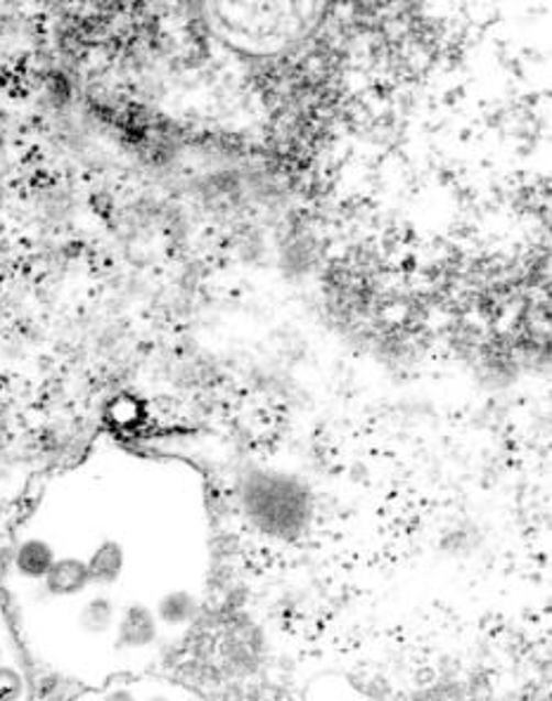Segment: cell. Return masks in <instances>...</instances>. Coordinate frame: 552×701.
Here are the masks:
<instances>
[{"instance_id":"6da1fadb","label":"cell","mask_w":552,"mask_h":701,"mask_svg":"<svg viewBox=\"0 0 552 701\" xmlns=\"http://www.w3.org/2000/svg\"><path fill=\"white\" fill-rule=\"evenodd\" d=\"M217 48L247 62L297 53L323 22L325 0H188Z\"/></svg>"},{"instance_id":"7a4b0ae2","label":"cell","mask_w":552,"mask_h":701,"mask_svg":"<svg viewBox=\"0 0 552 701\" xmlns=\"http://www.w3.org/2000/svg\"><path fill=\"white\" fill-rule=\"evenodd\" d=\"M240 503L256 532L275 540L299 538L313 514L309 486L295 474L266 467H256L242 477Z\"/></svg>"},{"instance_id":"3957f363","label":"cell","mask_w":552,"mask_h":701,"mask_svg":"<svg viewBox=\"0 0 552 701\" xmlns=\"http://www.w3.org/2000/svg\"><path fill=\"white\" fill-rule=\"evenodd\" d=\"M159 621L152 606L143 602H131L114 623V645L119 649H147L159 640Z\"/></svg>"},{"instance_id":"277c9868","label":"cell","mask_w":552,"mask_h":701,"mask_svg":"<svg viewBox=\"0 0 552 701\" xmlns=\"http://www.w3.org/2000/svg\"><path fill=\"white\" fill-rule=\"evenodd\" d=\"M43 593L55 600H69L79 598L90 588V573L86 559L81 557H57L51 571L45 573V579L41 581Z\"/></svg>"},{"instance_id":"5b68a950","label":"cell","mask_w":552,"mask_h":701,"mask_svg":"<svg viewBox=\"0 0 552 701\" xmlns=\"http://www.w3.org/2000/svg\"><path fill=\"white\" fill-rule=\"evenodd\" d=\"M57 552L45 538H24L12 555V567L24 581L41 583L55 565Z\"/></svg>"},{"instance_id":"8992f818","label":"cell","mask_w":552,"mask_h":701,"mask_svg":"<svg viewBox=\"0 0 552 701\" xmlns=\"http://www.w3.org/2000/svg\"><path fill=\"white\" fill-rule=\"evenodd\" d=\"M86 565H88V573H90V585L110 588V585L119 583L121 573H124V569H126L124 545L114 538H104L98 548L90 552Z\"/></svg>"},{"instance_id":"52a82bcc","label":"cell","mask_w":552,"mask_h":701,"mask_svg":"<svg viewBox=\"0 0 552 701\" xmlns=\"http://www.w3.org/2000/svg\"><path fill=\"white\" fill-rule=\"evenodd\" d=\"M119 610L117 602L110 595H93L84 602V606L79 610V616H76V626L84 635L90 637H100L114 631Z\"/></svg>"},{"instance_id":"ba28073f","label":"cell","mask_w":552,"mask_h":701,"mask_svg":"<svg viewBox=\"0 0 552 701\" xmlns=\"http://www.w3.org/2000/svg\"><path fill=\"white\" fill-rule=\"evenodd\" d=\"M159 626L183 628L192 623L199 614V600L190 590H168L155 606Z\"/></svg>"},{"instance_id":"9c48e42d","label":"cell","mask_w":552,"mask_h":701,"mask_svg":"<svg viewBox=\"0 0 552 701\" xmlns=\"http://www.w3.org/2000/svg\"><path fill=\"white\" fill-rule=\"evenodd\" d=\"M26 678L20 666L3 661L0 664V701H24Z\"/></svg>"},{"instance_id":"30bf717a","label":"cell","mask_w":552,"mask_h":701,"mask_svg":"<svg viewBox=\"0 0 552 701\" xmlns=\"http://www.w3.org/2000/svg\"><path fill=\"white\" fill-rule=\"evenodd\" d=\"M100 701H137V697L131 688H110L100 697Z\"/></svg>"},{"instance_id":"8fae6325","label":"cell","mask_w":552,"mask_h":701,"mask_svg":"<svg viewBox=\"0 0 552 701\" xmlns=\"http://www.w3.org/2000/svg\"><path fill=\"white\" fill-rule=\"evenodd\" d=\"M143 701H174L172 697L168 694H162V692H155V694H150V697H145Z\"/></svg>"},{"instance_id":"7c38bea8","label":"cell","mask_w":552,"mask_h":701,"mask_svg":"<svg viewBox=\"0 0 552 701\" xmlns=\"http://www.w3.org/2000/svg\"><path fill=\"white\" fill-rule=\"evenodd\" d=\"M5 654H8V649H5V640H3V635H0V664L5 661Z\"/></svg>"},{"instance_id":"4fadbf2b","label":"cell","mask_w":552,"mask_h":701,"mask_svg":"<svg viewBox=\"0 0 552 701\" xmlns=\"http://www.w3.org/2000/svg\"><path fill=\"white\" fill-rule=\"evenodd\" d=\"M183 701H199V699H195V697H188V699H183Z\"/></svg>"}]
</instances>
